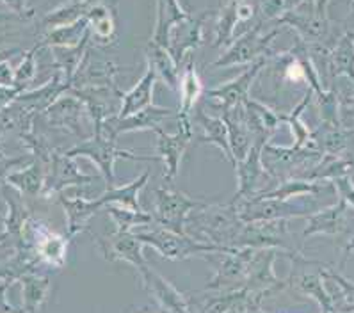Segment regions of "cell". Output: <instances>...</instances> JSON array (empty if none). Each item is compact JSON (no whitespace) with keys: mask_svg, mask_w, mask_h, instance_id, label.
<instances>
[{"mask_svg":"<svg viewBox=\"0 0 354 313\" xmlns=\"http://www.w3.org/2000/svg\"><path fill=\"white\" fill-rule=\"evenodd\" d=\"M148 59H150V68L155 73H160L171 88H175L176 84V61L173 59L171 52L157 43L150 41L148 46Z\"/></svg>","mask_w":354,"mask_h":313,"instance_id":"9c48e42d","label":"cell"},{"mask_svg":"<svg viewBox=\"0 0 354 313\" xmlns=\"http://www.w3.org/2000/svg\"><path fill=\"white\" fill-rule=\"evenodd\" d=\"M259 27L250 32L248 36L241 39L237 45L225 55V59L221 61H217V66H221V64H235V63H248L251 59H254V55H259L260 52L263 50L267 46V41L271 39V34L267 36V38H259Z\"/></svg>","mask_w":354,"mask_h":313,"instance_id":"5b68a950","label":"cell"},{"mask_svg":"<svg viewBox=\"0 0 354 313\" xmlns=\"http://www.w3.org/2000/svg\"><path fill=\"white\" fill-rule=\"evenodd\" d=\"M157 79V73H155L151 68H148V73L141 79V82L138 84V88H133L129 95L125 96V105L121 109V117L132 116L138 111H142L145 107L151 104V89H153V82Z\"/></svg>","mask_w":354,"mask_h":313,"instance_id":"52a82bcc","label":"cell"},{"mask_svg":"<svg viewBox=\"0 0 354 313\" xmlns=\"http://www.w3.org/2000/svg\"><path fill=\"white\" fill-rule=\"evenodd\" d=\"M235 2L234 4H228L223 11L221 21H219V26H217V39L216 45H226L232 38V32H234V27L237 23V11H235Z\"/></svg>","mask_w":354,"mask_h":313,"instance_id":"5bb4252c","label":"cell"},{"mask_svg":"<svg viewBox=\"0 0 354 313\" xmlns=\"http://www.w3.org/2000/svg\"><path fill=\"white\" fill-rule=\"evenodd\" d=\"M86 26H88V20L82 18V20H77L73 26L57 27V29H54L50 34H48L46 43L55 46L75 45V43L79 41L80 36H82L84 30H86Z\"/></svg>","mask_w":354,"mask_h":313,"instance_id":"8fae6325","label":"cell"},{"mask_svg":"<svg viewBox=\"0 0 354 313\" xmlns=\"http://www.w3.org/2000/svg\"><path fill=\"white\" fill-rule=\"evenodd\" d=\"M262 64H263V59L262 61H259L257 64H253V68H251V70H248L246 73L241 77V79L235 80V82H232V84H228V86H225V88L217 89V91H212L210 95L221 96V98L225 96V98H228L226 102H230V104H232V102H237L241 96L246 95L248 88L251 86V82H253V79L257 77V73H259V70L262 68Z\"/></svg>","mask_w":354,"mask_h":313,"instance_id":"30bf717a","label":"cell"},{"mask_svg":"<svg viewBox=\"0 0 354 313\" xmlns=\"http://www.w3.org/2000/svg\"><path fill=\"white\" fill-rule=\"evenodd\" d=\"M189 17L191 15L185 13L184 9L180 8L178 0H157V23H155L151 41L169 50L171 30L176 23Z\"/></svg>","mask_w":354,"mask_h":313,"instance_id":"3957f363","label":"cell"},{"mask_svg":"<svg viewBox=\"0 0 354 313\" xmlns=\"http://www.w3.org/2000/svg\"><path fill=\"white\" fill-rule=\"evenodd\" d=\"M32 52H30L29 55H27V59L21 63V66L18 68L17 71V82H26V80H29L30 77L34 75V57H32Z\"/></svg>","mask_w":354,"mask_h":313,"instance_id":"2e32d148","label":"cell"},{"mask_svg":"<svg viewBox=\"0 0 354 313\" xmlns=\"http://www.w3.org/2000/svg\"><path fill=\"white\" fill-rule=\"evenodd\" d=\"M46 292H48V281L32 278V276L26 278L24 280V303H26L27 312H36V308L45 301Z\"/></svg>","mask_w":354,"mask_h":313,"instance_id":"7c38bea8","label":"cell"},{"mask_svg":"<svg viewBox=\"0 0 354 313\" xmlns=\"http://www.w3.org/2000/svg\"><path fill=\"white\" fill-rule=\"evenodd\" d=\"M226 2H228V4H234L235 2V4H237V2H242V0H226Z\"/></svg>","mask_w":354,"mask_h":313,"instance_id":"ffe728a7","label":"cell"},{"mask_svg":"<svg viewBox=\"0 0 354 313\" xmlns=\"http://www.w3.org/2000/svg\"><path fill=\"white\" fill-rule=\"evenodd\" d=\"M2 2L11 6L17 13H24L26 11V0H2Z\"/></svg>","mask_w":354,"mask_h":313,"instance_id":"ac0fdd59","label":"cell"},{"mask_svg":"<svg viewBox=\"0 0 354 313\" xmlns=\"http://www.w3.org/2000/svg\"><path fill=\"white\" fill-rule=\"evenodd\" d=\"M11 312V308L8 306V303H6L4 299V287H0V313H8Z\"/></svg>","mask_w":354,"mask_h":313,"instance_id":"d6986e66","label":"cell"},{"mask_svg":"<svg viewBox=\"0 0 354 313\" xmlns=\"http://www.w3.org/2000/svg\"><path fill=\"white\" fill-rule=\"evenodd\" d=\"M205 17H200V18H194L189 17L185 18V20H182L180 23H176L178 26V38H175L173 41H171L169 45V52L171 55H173V59L175 61H178V59H182V55L185 54L187 50H191L192 46L200 45L201 41V21H203Z\"/></svg>","mask_w":354,"mask_h":313,"instance_id":"8992f818","label":"cell"},{"mask_svg":"<svg viewBox=\"0 0 354 313\" xmlns=\"http://www.w3.org/2000/svg\"><path fill=\"white\" fill-rule=\"evenodd\" d=\"M93 155H95L96 159H98V157H107V155H113V150H111L109 146H102V148H96L95 153ZM100 166H102V169H104V173H107V175L111 176V164H109V160L107 159L102 160Z\"/></svg>","mask_w":354,"mask_h":313,"instance_id":"e0dca14e","label":"cell"},{"mask_svg":"<svg viewBox=\"0 0 354 313\" xmlns=\"http://www.w3.org/2000/svg\"><path fill=\"white\" fill-rule=\"evenodd\" d=\"M142 280H145L146 287L150 288V292L153 294L155 299L160 303L167 313H191L189 312V305L184 296H180L175 290V287L167 283L162 276H158L153 269L148 265L141 269Z\"/></svg>","mask_w":354,"mask_h":313,"instance_id":"7a4b0ae2","label":"cell"},{"mask_svg":"<svg viewBox=\"0 0 354 313\" xmlns=\"http://www.w3.org/2000/svg\"><path fill=\"white\" fill-rule=\"evenodd\" d=\"M109 256H111V258L127 260V262L133 263L139 271H141L142 267H146L139 238L133 237V235H127L125 231H120V234L113 238V249H111V253H107V258Z\"/></svg>","mask_w":354,"mask_h":313,"instance_id":"ba28073f","label":"cell"},{"mask_svg":"<svg viewBox=\"0 0 354 313\" xmlns=\"http://www.w3.org/2000/svg\"><path fill=\"white\" fill-rule=\"evenodd\" d=\"M182 89H184V100H185V107L194 102V98L200 93V80H198L196 73L192 70V66L187 68V73L184 75V80H182Z\"/></svg>","mask_w":354,"mask_h":313,"instance_id":"9a60e30c","label":"cell"},{"mask_svg":"<svg viewBox=\"0 0 354 313\" xmlns=\"http://www.w3.org/2000/svg\"><path fill=\"white\" fill-rule=\"evenodd\" d=\"M160 134V150L166 155V160L169 164V176H175L176 173V164H178L180 155H182V150L185 146V137L182 135H176V137H169V135H164L162 132Z\"/></svg>","mask_w":354,"mask_h":313,"instance_id":"4fadbf2b","label":"cell"},{"mask_svg":"<svg viewBox=\"0 0 354 313\" xmlns=\"http://www.w3.org/2000/svg\"><path fill=\"white\" fill-rule=\"evenodd\" d=\"M196 203L192 201H185V198L178 196V194H162L160 192V200H158V212L162 218L164 225L173 230L175 234H182V219H184L185 212Z\"/></svg>","mask_w":354,"mask_h":313,"instance_id":"277c9868","label":"cell"},{"mask_svg":"<svg viewBox=\"0 0 354 313\" xmlns=\"http://www.w3.org/2000/svg\"><path fill=\"white\" fill-rule=\"evenodd\" d=\"M138 238L139 240H146L148 244L157 247L169 260L187 258L191 255L210 253V251H230L225 249V247L203 246V244L192 243V240L184 238L180 234H175V231H155L151 235H138Z\"/></svg>","mask_w":354,"mask_h":313,"instance_id":"6da1fadb","label":"cell"}]
</instances>
